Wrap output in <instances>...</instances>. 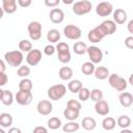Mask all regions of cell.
I'll use <instances>...</instances> for the list:
<instances>
[{
	"mask_svg": "<svg viewBox=\"0 0 133 133\" xmlns=\"http://www.w3.org/2000/svg\"><path fill=\"white\" fill-rule=\"evenodd\" d=\"M23 59H24V55H23V52L20 50L8 51L4 54V60L7 62V64L14 68L21 66Z\"/></svg>",
	"mask_w": 133,
	"mask_h": 133,
	"instance_id": "1",
	"label": "cell"
},
{
	"mask_svg": "<svg viewBox=\"0 0 133 133\" xmlns=\"http://www.w3.org/2000/svg\"><path fill=\"white\" fill-rule=\"evenodd\" d=\"M56 51H57V57L58 60L62 63H68L71 61V52H70V47L66 43L60 42L56 46Z\"/></svg>",
	"mask_w": 133,
	"mask_h": 133,
	"instance_id": "2",
	"label": "cell"
},
{
	"mask_svg": "<svg viewBox=\"0 0 133 133\" xmlns=\"http://www.w3.org/2000/svg\"><path fill=\"white\" fill-rule=\"evenodd\" d=\"M65 92H66V87L63 84H55L48 88L47 94H48V97L50 100L58 101L64 97Z\"/></svg>",
	"mask_w": 133,
	"mask_h": 133,
	"instance_id": "3",
	"label": "cell"
},
{
	"mask_svg": "<svg viewBox=\"0 0 133 133\" xmlns=\"http://www.w3.org/2000/svg\"><path fill=\"white\" fill-rule=\"evenodd\" d=\"M91 7H92V4L90 1L88 0H81V1H77L73 4L72 6V9H73V12L77 16H83V15H86L88 14L90 10H91Z\"/></svg>",
	"mask_w": 133,
	"mask_h": 133,
	"instance_id": "4",
	"label": "cell"
},
{
	"mask_svg": "<svg viewBox=\"0 0 133 133\" xmlns=\"http://www.w3.org/2000/svg\"><path fill=\"white\" fill-rule=\"evenodd\" d=\"M108 81H109L110 86L112 88H114L115 90H117V91H124L127 88V85H128L126 79L121 77L117 74H111L108 78Z\"/></svg>",
	"mask_w": 133,
	"mask_h": 133,
	"instance_id": "5",
	"label": "cell"
},
{
	"mask_svg": "<svg viewBox=\"0 0 133 133\" xmlns=\"http://www.w3.org/2000/svg\"><path fill=\"white\" fill-rule=\"evenodd\" d=\"M42 24L38 21H32L28 24L27 30L29 37L32 41H38L42 37Z\"/></svg>",
	"mask_w": 133,
	"mask_h": 133,
	"instance_id": "6",
	"label": "cell"
},
{
	"mask_svg": "<svg viewBox=\"0 0 133 133\" xmlns=\"http://www.w3.org/2000/svg\"><path fill=\"white\" fill-rule=\"evenodd\" d=\"M63 33H64V36L69 39H79L82 35V31L81 29L76 26V25H73V24H69L66 25L64 28H63Z\"/></svg>",
	"mask_w": 133,
	"mask_h": 133,
	"instance_id": "7",
	"label": "cell"
},
{
	"mask_svg": "<svg viewBox=\"0 0 133 133\" xmlns=\"http://www.w3.org/2000/svg\"><path fill=\"white\" fill-rule=\"evenodd\" d=\"M111 12H113V6L110 2L103 1L98 3L96 6V14L99 17H108Z\"/></svg>",
	"mask_w": 133,
	"mask_h": 133,
	"instance_id": "8",
	"label": "cell"
},
{
	"mask_svg": "<svg viewBox=\"0 0 133 133\" xmlns=\"http://www.w3.org/2000/svg\"><path fill=\"white\" fill-rule=\"evenodd\" d=\"M15 99L17 101L18 104L22 105V106H26V105H29L32 100H33V96H32V92L31 91H25V90H19L16 96H15Z\"/></svg>",
	"mask_w": 133,
	"mask_h": 133,
	"instance_id": "9",
	"label": "cell"
},
{
	"mask_svg": "<svg viewBox=\"0 0 133 133\" xmlns=\"http://www.w3.org/2000/svg\"><path fill=\"white\" fill-rule=\"evenodd\" d=\"M87 54L92 63H100L103 59V52L97 46H90L87 48Z\"/></svg>",
	"mask_w": 133,
	"mask_h": 133,
	"instance_id": "10",
	"label": "cell"
},
{
	"mask_svg": "<svg viewBox=\"0 0 133 133\" xmlns=\"http://www.w3.org/2000/svg\"><path fill=\"white\" fill-rule=\"evenodd\" d=\"M41 60H42V52L38 49H32L26 55V62L31 66L37 65Z\"/></svg>",
	"mask_w": 133,
	"mask_h": 133,
	"instance_id": "11",
	"label": "cell"
},
{
	"mask_svg": "<svg viewBox=\"0 0 133 133\" xmlns=\"http://www.w3.org/2000/svg\"><path fill=\"white\" fill-rule=\"evenodd\" d=\"M36 110L41 115H49L53 111V105L49 100H42L37 103Z\"/></svg>",
	"mask_w": 133,
	"mask_h": 133,
	"instance_id": "12",
	"label": "cell"
},
{
	"mask_svg": "<svg viewBox=\"0 0 133 133\" xmlns=\"http://www.w3.org/2000/svg\"><path fill=\"white\" fill-rule=\"evenodd\" d=\"M105 37V34L103 33V31L101 30L100 26L98 25L97 27H95L94 29L89 30L88 31V34H87V38L90 43H100L103 38Z\"/></svg>",
	"mask_w": 133,
	"mask_h": 133,
	"instance_id": "13",
	"label": "cell"
},
{
	"mask_svg": "<svg viewBox=\"0 0 133 133\" xmlns=\"http://www.w3.org/2000/svg\"><path fill=\"white\" fill-rule=\"evenodd\" d=\"M101 30L103 31V33L106 35H111L116 31V24L113 20H105L103 21L100 25Z\"/></svg>",
	"mask_w": 133,
	"mask_h": 133,
	"instance_id": "14",
	"label": "cell"
},
{
	"mask_svg": "<svg viewBox=\"0 0 133 133\" xmlns=\"http://www.w3.org/2000/svg\"><path fill=\"white\" fill-rule=\"evenodd\" d=\"M49 18L52 23L54 24H60L64 20V12L60 8H52L49 14Z\"/></svg>",
	"mask_w": 133,
	"mask_h": 133,
	"instance_id": "15",
	"label": "cell"
},
{
	"mask_svg": "<svg viewBox=\"0 0 133 133\" xmlns=\"http://www.w3.org/2000/svg\"><path fill=\"white\" fill-rule=\"evenodd\" d=\"M95 110H96V112L99 115H103V116L104 115H107L110 112L109 105H108V103L105 100H101V101L96 102V104H95Z\"/></svg>",
	"mask_w": 133,
	"mask_h": 133,
	"instance_id": "16",
	"label": "cell"
},
{
	"mask_svg": "<svg viewBox=\"0 0 133 133\" xmlns=\"http://www.w3.org/2000/svg\"><path fill=\"white\" fill-rule=\"evenodd\" d=\"M0 101L3 105L9 106L14 102V95L8 89H0Z\"/></svg>",
	"mask_w": 133,
	"mask_h": 133,
	"instance_id": "17",
	"label": "cell"
},
{
	"mask_svg": "<svg viewBox=\"0 0 133 133\" xmlns=\"http://www.w3.org/2000/svg\"><path fill=\"white\" fill-rule=\"evenodd\" d=\"M118 101L123 107H130L133 104V96L128 91H124L118 96Z\"/></svg>",
	"mask_w": 133,
	"mask_h": 133,
	"instance_id": "18",
	"label": "cell"
},
{
	"mask_svg": "<svg viewBox=\"0 0 133 133\" xmlns=\"http://www.w3.org/2000/svg\"><path fill=\"white\" fill-rule=\"evenodd\" d=\"M2 9L6 14H14L17 10V1L16 0H2Z\"/></svg>",
	"mask_w": 133,
	"mask_h": 133,
	"instance_id": "19",
	"label": "cell"
},
{
	"mask_svg": "<svg viewBox=\"0 0 133 133\" xmlns=\"http://www.w3.org/2000/svg\"><path fill=\"white\" fill-rule=\"evenodd\" d=\"M113 21L115 24H124L127 21V12L123 8H116L113 11Z\"/></svg>",
	"mask_w": 133,
	"mask_h": 133,
	"instance_id": "20",
	"label": "cell"
},
{
	"mask_svg": "<svg viewBox=\"0 0 133 133\" xmlns=\"http://www.w3.org/2000/svg\"><path fill=\"white\" fill-rule=\"evenodd\" d=\"M58 76L61 80L64 81H71L72 77H73V70L70 66H62L59 69L58 71Z\"/></svg>",
	"mask_w": 133,
	"mask_h": 133,
	"instance_id": "21",
	"label": "cell"
},
{
	"mask_svg": "<svg viewBox=\"0 0 133 133\" xmlns=\"http://www.w3.org/2000/svg\"><path fill=\"white\" fill-rule=\"evenodd\" d=\"M12 116L10 113L7 112H2L0 114V126L4 129V128H9L12 125Z\"/></svg>",
	"mask_w": 133,
	"mask_h": 133,
	"instance_id": "22",
	"label": "cell"
},
{
	"mask_svg": "<svg viewBox=\"0 0 133 133\" xmlns=\"http://www.w3.org/2000/svg\"><path fill=\"white\" fill-rule=\"evenodd\" d=\"M81 126L83 127V129H85L87 131H91L97 127V122L94 117L85 116V117H83V119L81 122Z\"/></svg>",
	"mask_w": 133,
	"mask_h": 133,
	"instance_id": "23",
	"label": "cell"
},
{
	"mask_svg": "<svg viewBox=\"0 0 133 133\" xmlns=\"http://www.w3.org/2000/svg\"><path fill=\"white\" fill-rule=\"evenodd\" d=\"M95 77L99 80H104V79H107L109 78L110 74H109V71L106 66H98L96 68L95 70Z\"/></svg>",
	"mask_w": 133,
	"mask_h": 133,
	"instance_id": "24",
	"label": "cell"
},
{
	"mask_svg": "<svg viewBox=\"0 0 133 133\" xmlns=\"http://www.w3.org/2000/svg\"><path fill=\"white\" fill-rule=\"evenodd\" d=\"M87 46L85 43L83 42H76L73 46V51L75 54L77 55H83L85 53H87Z\"/></svg>",
	"mask_w": 133,
	"mask_h": 133,
	"instance_id": "25",
	"label": "cell"
},
{
	"mask_svg": "<svg viewBox=\"0 0 133 133\" xmlns=\"http://www.w3.org/2000/svg\"><path fill=\"white\" fill-rule=\"evenodd\" d=\"M82 87H83L82 82H81L80 80H77V79L71 80V81L68 83V89H69L71 92H73V94H78Z\"/></svg>",
	"mask_w": 133,
	"mask_h": 133,
	"instance_id": "26",
	"label": "cell"
},
{
	"mask_svg": "<svg viewBox=\"0 0 133 133\" xmlns=\"http://www.w3.org/2000/svg\"><path fill=\"white\" fill-rule=\"evenodd\" d=\"M115 126H116V121L111 116H107L102 121V127L106 131L113 130L115 128Z\"/></svg>",
	"mask_w": 133,
	"mask_h": 133,
	"instance_id": "27",
	"label": "cell"
},
{
	"mask_svg": "<svg viewBox=\"0 0 133 133\" xmlns=\"http://www.w3.org/2000/svg\"><path fill=\"white\" fill-rule=\"evenodd\" d=\"M80 128V125L78 123H76L75 121L73 122H69L66 124H64L62 126V131L64 133H74L76 131H78Z\"/></svg>",
	"mask_w": 133,
	"mask_h": 133,
	"instance_id": "28",
	"label": "cell"
},
{
	"mask_svg": "<svg viewBox=\"0 0 133 133\" xmlns=\"http://www.w3.org/2000/svg\"><path fill=\"white\" fill-rule=\"evenodd\" d=\"M59 39H60V32L57 29H50L47 32V41L50 42L51 44L58 43Z\"/></svg>",
	"mask_w": 133,
	"mask_h": 133,
	"instance_id": "29",
	"label": "cell"
},
{
	"mask_svg": "<svg viewBox=\"0 0 133 133\" xmlns=\"http://www.w3.org/2000/svg\"><path fill=\"white\" fill-rule=\"evenodd\" d=\"M79 112L80 111H77V110H73V109H70V108H65L63 110V116L65 117V119H68L69 122H73L75 119H77L79 117Z\"/></svg>",
	"mask_w": 133,
	"mask_h": 133,
	"instance_id": "30",
	"label": "cell"
},
{
	"mask_svg": "<svg viewBox=\"0 0 133 133\" xmlns=\"http://www.w3.org/2000/svg\"><path fill=\"white\" fill-rule=\"evenodd\" d=\"M95 70H96V66H95V63H92L91 61H86L84 62L82 65H81V72L88 76V75H91L95 73Z\"/></svg>",
	"mask_w": 133,
	"mask_h": 133,
	"instance_id": "31",
	"label": "cell"
},
{
	"mask_svg": "<svg viewBox=\"0 0 133 133\" xmlns=\"http://www.w3.org/2000/svg\"><path fill=\"white\" fill-rule=\"evenodd\" d=\"M32 81L29 78H23L19 82V90H25V91H31L32 89Z\"/></svg>",
	"mask_w": 133,
	"mask_h": 133,
	"instance_id": "32",
	"label": "cell"
},
{
	"mask_svg": "<svg viewBox=\"0 0 133 133\" xmlns=\"http://www.w3.org/2000/svg\"><path fill=\"white\" fill-rule=\"evenodd\" d=\"M47 125H48V128L51 129V130H57L61 127V121L59 117H56V116H52L48 119L47 122Z\"/></svg>",
	"mask_w": 133,
	"mask_h": 133,
	"instance_id": "33",
	"label": "cell"
},
{
	"mask_svg": "<svg viewBox=\"0 0 133 133\" xmlns=\"http://www.w3.org/2000/svg\"><path fill=\"white\" fill-rule=\"evenodd\" d=\"M116 124L122 129H128L129 126L131 125V118L128 115H121V116H118V118L116 121Z\"/></svg>",
	"mask_w": 133,
	"mask_h": 133,
	"instance_id": "34",
	"label": "cell"
},
{
	"mask_svg": "<svg viewBox=\"0 0 133 133\" xmlns=\"http://www.w3.org/2000/svg\"><path fill=\"white\" fill-rule=\"evenodd\" d=\"M19 49L22 52H30L32 50V44L28 39H22L19 43Z\"/></svg>",
	"mask_w": 133,
	"mask_h": 133,
	"instance_id": "35",
	"label": "cell"
},
{
	"mask_svg": "<svg viewBox=\"0 0 133 133\" xmlns=\"http://www.w3.org/2000/svg\"><path fill=\"white\" fill-rule=\"evenodd\" d=\"M90 100L94 102H98L103 100V92L99 88H94L90 90Z\"/></svg>",
	"mask_w": 133,
	"mask_h": 133,
	"instance_id": "36",
	"label": "cell"
},
{
	"mask_svg": "<svg viewBox=\"0 0 133 133\" xmlns=\"http://www.w3.org/2000/svg\"><path fill=\"white\" fill-rule=\"evenodd\" d=\"M30 68L28 65H21L17 70V75L22 78H27L30 75Z\"/></svg>",
	"mask_w": 133,
	"mask_h": 133,
	"instance_id": "37",
	"label": "cell"
},
{
	"mask_svg": "<svg viewBox=\"0 0 133 133\" xmlns=\"http://www.w3.org/2000/svg\"><path fill=\"white\" fill-rule=\"evenodd\" d=\"M78 98L80 101H83V102L87 101L88 99H90V90L87 87H82L78 92Z\"/></svg>",
	"mask_w": 133,
	"mask_h": 133,
	"instance_id": "38",
	"label": "cell"
},
{
	"mask_svg": "<svg viewBox=\"0 0 133 133\" xmlns=\"http://www.w3.org/2000/svg\"><path fill=\"white\" fill-rule=\"evenodd\" d=\"M66 107L70 108V109H73V110H77V111H80L82 106H81V103L77 100H74V99H71L68 101L66 103Z\"/></svg>",
	"mask_w": 133,
	"mask_h": 133,
	"instance_id": "39",
	"label": "cell"
},
{
	"mask_svg": "<svg viewBox=\"0 0 133 133\" xmlns=\"http://www.w3.org/2000/svg\"><path fill=\"white\" fill-rule=\"evenodd\" d=\"M55 51H56V47H54L53 45H50V44L45 46V48H44V53L46 55H48V56L53 55L55 53Z\"/></svg>",
	"mask_w": 133,
	"mask_h": 133,
	"instance_id": "40",
	"label": "cell"
},
{
	"mask_svg": "<svg viewBox=\"0 0 133 133\" xmlns=\"http://www.w3.org/2000/svg\"><path fill=\"white\" fill-rule=\"evenodd\" d=\"M125 46L128 49H132L133 50V35L131 36H127L125 38Z\"/></svg>",
	"mask_w": 133,
	"mask_h": 133,
	"instance_id": "41",
	"label": "cell"
},
{
	"mask_svg": "<svg viewBox=\"0 0 133 133\" xmlns=\"http://www.w3.org/2000/svg\"><path fill=\"white\" fill-rule=\"evenodd\" d=\"M60 3V0H45V5L48 7H54Z\"/></svg>",
	"mask_w": 133,
	"mask_h": 133,
	"instance_id": "42",
	"label": "cell"
},
{
	"mask_svg": "<svg viewBox=\"0 0 133 133\" xmlns=\"http://www.w3.org/2000/svg\"><path fill=\"white\" fill-rule=\"evenodd\" d=\"M8 81V77L5 73H0V86H4Z\"/></svg>",
	"mask_w": 133,
	"mask_h": 133,
	"instance_id": "43",
	"label": "cell"
},
{
	"mask_svg": "<svg viewBox=\"0 0 133 133\" xmlns=\"http://www.w3.org/2000/svg\"><path fill=\"white\" fill-rule=\"evenodd\" d=\"M32 133H48V130L44 126H36L33 129V132Z\"/></svg>",
	"mask_w": 133,
	"mask_h": 133,
	"instance_id": "44",
	"label": "cell"
},
{
	"mask_svg": "<svg viewBox=\"0 0 133 133\" xmlns=\"http://www.w3.org/2000/svg\"><path fill=\"white\" fill-rule=\"evenodd\" d=\"M17 3L21 6V7H28L31 5V0H18Z\"/></svg>",
	"mask_w": 133,
	"mask_h": 133,
	"instance_id": "45",
	"label": "cell"
},
{
	"mask_svg": "<svg viewBox=\"0 0 133 133\" xmlns=\"http://www.w3.org/2000/svg\"><path fill=\"white\" fill-rule=\"evenodd\" d=\"M127 29H128V31H129L130 33H132V34H133V19H132V20H130V21L128 22Z\"/></svg>",
	"mask_w": 133,
	"mask_h": 133,
	"instance_id": "46",
	"label": "cell"
},
{
	"mask_svg": "<svg viewBox=\"0 0 133 133\" xmlns=\"http://www.w3.org/2000/svg\"><path fill=\"white\" fill-rule=\"evenodd\" d=\"M7 133H22V131L19 129V128H16V127H10L8 129V132Z\"/></svg>",
	"mask_w": 133,
	"mask_h": 133,
	"instance_id": "47",
	"label": "cell"
},
{
	"mask_svg": "<svg viewBox=\"0 0 133 133\" xmlns=\"http://www.w3.org/2000/svg\"><path fill=\"white\" fill-rule=\"evenodd\" d=\"M0 64H1V66H0V73H5V60L4 59H1V61H0Z\"/></svg>",
	"mask_w": 133,
	"mask_h": 133,
	"instance_id": "48",
	"label": "cell"
},
{
	"mask_svg": "<svg viewBox=\"0 0 133 133\" xmlns=\"http://www.w3.org/2000/svg\"><path fill=\"white\" fill-rule=\"evenodd\" d=\"M119 133H133V132L131 130H129V129H122V131Z\"/></svg>",
	"mask_w": 133,
	"mask_h": 133,
	"instance_id": "49",
	"label": "cell"
},
{
	"mask_svg": "<svg viewBox=\"0 0 133 133\" xmlns=\"http://www.w3.org/2000/svg\"><path fill=\"white\" fill-rule=\"evenodd\" d=\"M62 2H63L64 4H74V3H75L73 0H68V1H66V0H63Z\"/></svg>",
	"mask_w": 133,
	"mask_h": 133,
	"instance_id": "50",
	"label": "cell"
},
{
	"mask_svg": "<svg viewBox=\"0 0 133 133\" xmlns=\"http://www.w3.org/2000/svg\"><path fill=\"white\" fill-rule=\"evenodd\" d=\"M129 83L133 86V74H131V75H130V77H129Z\"/></svg>",
	"mask_w": 133,
	"mask_h": 133,
	"instance_id": "51",
	"label": "cell"
},
{
	"mask_svg": "<svg viewBox=\"0 0 133 133\" xmlns=\"http://www.w3.org/2000/svg\"><path fill=\"white\" fill-rule=\"evenodd\" d=\"M0 133H5V131L3 130V128H1V129H0Z\"/></svg>",
	"mask_w": 133,
	"mask_h": 133,
	"instance_id": "52",
	"label": "cell"
}]
</instances>
